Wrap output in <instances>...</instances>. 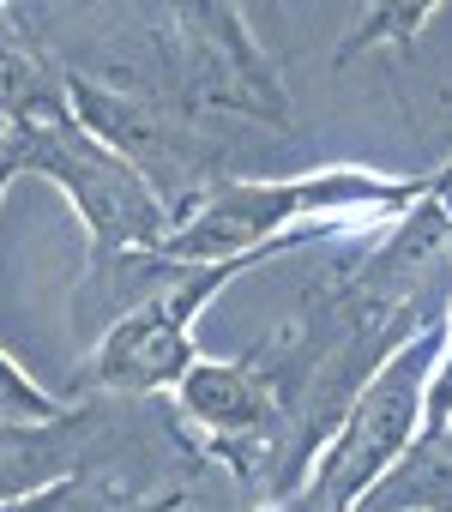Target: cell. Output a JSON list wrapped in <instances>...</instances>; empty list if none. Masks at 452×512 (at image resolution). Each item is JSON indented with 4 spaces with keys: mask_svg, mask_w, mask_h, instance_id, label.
I'll return each mask as SVG.
<instances>
[{
    "mask_svg": "<svg viewBox=\"0 0 452 512\" xmlns=\"http://www.w3.org/2000/svg\"><path fill=\"white\" fill-rule=\"evenodd\" d=\"M428 187L434 175H380L356 163H326L290 181H230L163 235V253L181 266H230L248 253H290L308 235H344L404 217L428 199Z\"/></svg>",
    "mask_w": 452,
    "mask_h": 512,
    "instance_id": "6da1fadb",
    "label": "cell"
},
{
    "mask_svg": "<svg viewBox=\"0 0 452 512\" xmlns=\"http://www.w3.org/2000/svg\"><path fill=\"white\" fill-rule=\"evenodd\" d=\"M440 344V320L416 326L404 344L386 350V362L356 386V398L344 404L338 428L326 434V452L314 464V494L320 512H356L374 482L416 446V416H422V380Z\"/></svg>",
    "mask_w": 452,
    "mask_h": 512,
    "instance_id": "7a4b0ae2",
    "label": "cell"
},
{
    "mask_svg": "<svg viewBox=\"0 0 452 512\" xmlns=\"http://www.w3.org/2000/svg\"><path fill=\"white\" fill-rule=\"evenodd\" d=\"M25 157L37 169H49L73 193V205L85 211L103 253H115V247H163V235H169L163 229V193L127 157H115L97 133H85L73 121L31 127Z\"/></svg>",
    "mask_w": 452,
    "mask_h": 512,
    "instance_id": "3957f363",
    "label": "cell"
},
{
    "mask_svg": "<svg viewBox=\"0 0 452 512\" xmlns=\"http://www.w3.org/2000/svg\"><path fill=\"white\" fill-rule=\"evenodd\" d=\"M175 37H181V85H187L193 109L248 115L278 133H296L290 91H284L272 55L254 43L242 7H181Z\"/></svg>",
    "mask_w": 452,
    "mask_h": 512,
    "instance_id": "277c9868",
    "label": "cell"
},
{
    "mask_svg": "<svg viewBox=\"0 0 452 512\" xmlns=\"http://www.w3.org/2000/svg\"><path fill=\"white\" fill-rule=\"evenodd\" d=\"M272 260V253H248V260H230V266H193V278L181 290H163L151 296L139 314H127L103 350L91 356V374L97 386H115V392H157V386H175L187 368H193V320L205 314V302L242 278L248 266Z\"/></svg>",
    "mask_w": 452,
    "mask_h": 512,
    "instance_id": "5b68a950",
    "label": "cell"
},
{
    "mask_svg": "<svg viewBox=\"0 0 452 512\" xmlns=\"http://www.w3.org/2000/svg\"><path fill=\"white\" fill-rule=\"evenodd\" d=\"M181 404L223 446H260L284 410V392L254 356L248 362H193L181 374Z\"/></svg>",
    "mask_w": 452,
    "mask_h": 512,
    "instance_id": "8992f818",
    "label": "cell"
},
{
    "mask_svg": "<svg viewBox=\"0 0 452 512\" xmlns=\"http://www.w3.org/2000/svg\"><path fill=\"white\" fill-rule=\"evenodd\" d=\"M428 13H434V0H422V7H374V13H368L344 43H338V67H350L362 49H386V43H398V49H404V43L428 25Z\"/></svg>",
    "mask_w": 452,
    "mask_h": 512,
    "instance_id": "52a82bcc",
    "label": "cell"
},
{
    "mask_svg": "<svg viewBox=\"0 0 452 512\" xmlns=\"http://www.w3.org/2000/svg\"><path fill=\"white\" fill-rule=\"evenodd\" d=\"M61 404L55 398H43L7 356H0V422H49Z\"/></svg>",
    "mask_w": 452,
    "mask_h": 512,
    "instance_id": "ba28073f",
    "label": "cell"
}]
</instances>
